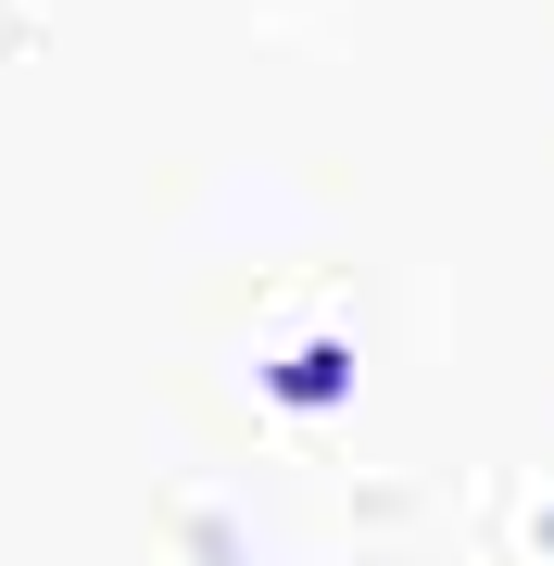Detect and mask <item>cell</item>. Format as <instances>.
I'll return each instance as SVG.
<instances>
[{
    "label": "cell",
    "instance_id": "cell-1",
    "mask_svg": "<svg viewBox=\"0 0 554 566\" xmlns=\"http://www.w3.org/2000/svg\"><path fill=\"white\" fill-rule=\"evenodd\" d=\"M265 390H278V403H341V390H353V353H290Z\"/></svg>",
    "mask_w": 554,
    "mask_h": 566
},
{
    "label": "cell",
    "instance_id": "cell-2",
    "mask_svg": "<svg viewBox=\"0 0 554 566\" xmlns=\"http://www.w3.org/2000/svg\"><path fill=\"white\" fill-rule=\"evenodd\" d=\"M542 554H554V516H542Z\"/></svg>",
    "mask_w": 554,
    "mask_h": 566
}]
</instances>
